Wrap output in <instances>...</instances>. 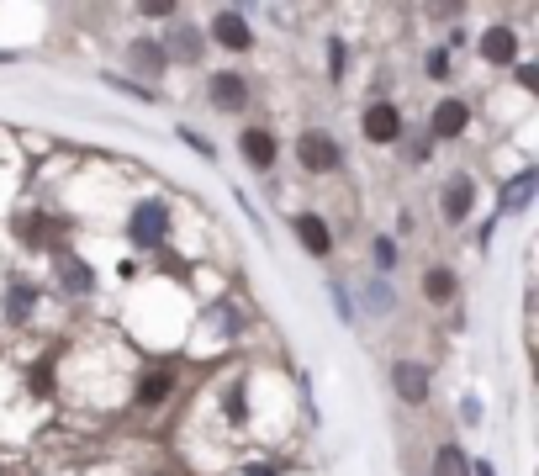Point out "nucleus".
I'll return each mask as SVG.
<instances>
[{"mask_svg": "<svg viewBox=\"0 0 539 476\" xmlns=\"http://www.w3.org/2000/svg\"><path fill=\"white\" fill-rule=\"evenodd\" d=\"M37 307V291L32 286H11V297H6V313H11V323H22L27 313Z\"/></svg>", "mask_w": 539, "mask_h": 476, "instance_id": "6ab92c4d", "label": "nucleus"}, {"mask_svg": "<svg viewBox=\"0 0 539 476\" xmlns=\"http://www.w3.org/2000/svg\"><path fill=\"white\" fill-rule=\"evenodd\" d=\"M434 476H471L466 450H460V445H444V450L434 455Z\"/></svg>", "mask_w": 539, "mask_h": 476, "instance_id": "a211bd4d", "label": "nucleus"}, {"mask_svg": "<svg viewBox=\"0 0 539 476\" xmlns=\"http://www.w3.org/2000/svg\"><path fill=\"white\" fill-rule=\"evenodd\" d=\"M481 59L487 64H518V32L513 27H487L481 32Z\"/></svg>", "mask_w": 539, "mask_h": 476, "instance_id": "0eeeda50", "label": "nucleus"}, {"mask_svg": "<svg viewBox=\"0 0 539 476\" xmlns=\"http://www.w3.org/2000/svg\"><path fill=\"white\" fill-rule=\"evenodd\" d=\"M127 64H133L138 75L159 80V75H164V64H170V59H164V43H154V38H138L133 48H127Z\"/></svg>", "mask_w": 539, "mask_h": 476, "instance_id": "9d476101", "label": "nucleus"}, {"mask_svg": "<svg viewBox=\"0 0 539 476\" xmlns=\"http://www.w3.org/2000/svg\"><path fill=\"white\" fill-rule=\"evenodd\" d=\"M170 387H175V371H170V365L148 371L143 387H138V408H154V402H164V397H170Z\"/></svg>", "mask_w": 539, "mask_h": 476, "instance_id": "4468645a", "label": "nucleus"}, {"mask_svg": "<svg viewBox=\"0 0 539 476\" xmlns=\"http://www.w3.org/2000/svg\"><path fill=\"white\" fill-rule=\"evenodd\" d=\"M170 53H175V59H185V64H196L201 59V32L196 27H175L170 32V48H164V59H170Z\"/></svg>", "mask_w": 539, "mask_h": 476, "instance_id": "2eb2a0df", "label": "nucleus"}, {"mask_svg": "<svg viewBox=\"0 0 539 476\" xmlns=\"http://www.w3.org/2000/svg\"><path fill=\"white\" fill-rule=\"evenodd\" d=\"M296 159H302V170H312V175H328V170H339V143H333L323 127H307L302 138H296Z\"/></svg>", "mask_w": 539, "mask_h": 476, "instance_id": "f03ea898", "label": "nucleus"}, {"mask_svg": "<svg viewBox=\"0 0 539 476\" xmlns=\"http://www.w3.org/2000/svg\"><path fill=\"white\" fill-rule=\"evenodd\" d=\"M328 291H333V307H339L344 318H355V307H349V291H344V286H328Z\"/></svg>", "mask_w": 539, "mask_h": 476, "instance_id": "a878e982", "label": "nucleus"}, {"mask_svg": "<svg viewBox=\"0 0 539 476\" xmlns=\"http://www.w3.org/2000/svg\"><path fill=\"white\" fill-rule=\"evenodd\" d=\"M212 38H217L222 48H233V53H244V48L254 43V38H249V22H244V11H233V6L212 16Z\"/></svg>", "mask_w": 539, "mask_h": 476, "instance_id": "423d86ee", "label": "nucleus"}, {"mask_svg": "<svg viewBox=\"0 0 539 476\" xmlns=\"http://www.w3.org/2000/svg\"><path fill=\"white\" fill-rule=\"evenodd\" d=\"M429 75H434V80H450V53H444V48L429 53Z\"/></svg>", "mask_w": 539, "mask_h": 476, "instance_id": "4be33fe9", "label": "nucleus"}, {"mask_svg": "<svg viewBox=\"0 0 539 476\" xmlns=\"http://www.w3.org/2000/svg\"><path fill=\"white\" fill-rule=\"evenodd\" d=\"M180 138H185V143H191V149H196L201 159H217V149H212V143H207V138H201V133H191V127H180Z\"/></svg>", "mask_w": 539, "mask_h": 476, "instance_id": "5701e85b", "label": "nucleus"}, {"mask_svg": "<svg viewBox=\"0 0 539 476\" xmlns=\"http://www.w3.org/2000/svg\"><path fill=\"white\" fill-rule=\"evenodd\" d=\"M423 297H429V302H450L455 297V270L434 265L429 276H423Z\"/></svg>", "mask_w": 539, "mask_h": 476, "instance_id": "f3484780", "label": "nucleus"}, {"mask_svg": "<svg viewBox=\"0 0 539 476\" xmlns=\"http://www.w3.org/2000/svg\"><path fill=\"white\" fill-rule=\"evenodd\" d=\"M460 413H466V424H481V402H476V397L460 402Z\"/></svg>", "mask_w": 539, "mask_h": 476, "instance_id": "bb28decb", "label": "nucleus"}, {"mask_svg": "<svg viewBox=\"0 0 539 476\" xmlns=\"http://www.w3.org/2000/svg\"><path fill=\"white\" fill-rule=\"evenodd\" d=\"M365 307H370V313H392V286H386V281H370L365 286Z\"/></svg>", "mask_w": 539, "mask_h": 476, "instance_id": "aec40b11", "label": "nucleus"}, {"mask_svg": "<svg viewBox=\"0 0 539 476\" xmlns=\"http://www.w3.org/2000/svg\"><path fill=\"white\" fill-rule=\"evenodd\" d=\"M518 85H524V90H539V64H518Z\"/></svg>", "mask_w": 539, "mask_h": 476, "instance_id": "393cba45", "label": "nucleus"}, {"mask_svg": "<svg viewBox=\"0 0 539 476\" xmlns=\"http://www.w3.org/2000/svg\"><path fill=\"white\" fill-rule=\"evenodd\" d=\"M127 233H133L138 249H159L164 238H170V207H164V201H138Z\"/></svg>", "mask_w": 539, "mask_h": 476, "instance_id": "f257e3e1", "label": "nucleus"}, {"mask_svg": "<svg viewBox=\"0 0 539 476\" xmlns=\"http://www.w3.org/2000/svg\"><path fill=\"white\" fill-rule=\"evenodd\" d=\"M376 265H381V270L397 265V244H392V238H376Z\"/></svg>", "mask_w": 539, "mask_h": 476, "instance_id": "b1692460", "label": "nucleus"}, {"mask_svg": "<svg viewBox=\"0 0 539 476\" xmlns=\"http://www.w3.org/2000/svg\"><path fill=\"white\" fill-rule=\"evenodd\" d=\"M534 191H539V170L529 164V170H518V175L508 180V186H503V212H529Z\"/></svg>", "mask_w": 539, "mask_h": 476, "instance_id": "1a4fd4ad", "label": "nucleus"}, {"mask_svg": "<svg viewBox=\"0 0 539 476\" xmlns=\"http://www.w3.org/2000/svg\"><path fill=\"white\" fill-rule=\"evenodd\" d=\"M444 217H450V223H466L471 217V201H476V180L471 175H450L444 180Z\"/></svg>", "mask_w": 539, "mask_h": 476, "instance_id": "39448f33", "label": "nucleus"}, {"mask_svg": "<svg viewBox=\"0 0 539 476\" xmlns=\"http://www.w3.org/2000/svg\"><path fill=\"white\" fill-rule=\"evenodd\" d=\"M59 276H64L69 291H90V286H96V276H90V265L80 260V254H59Z\"/></svg>", "mask_w": 539, "mask_h": 476, "instance_id": "dca6fc26", "label": "nucleus"}, {"mask_svg": "<svg viewBox=\"0 0 539 476\" xmlns=\"http://www.w3.org/2000/svg\"><path fill=\"white\" fill-rule=\"evenodd\" d=\"M238 149H244L259 170H270L275 164V138L265 133V127H244V138H238Z\"/></svg>", "mask_w": 539, "mask_h": 476, "instance_id": "ddd939ff", "label": "nucleus"}, {"mask_svg": "<svg viewBox=\"0 0 539 476\" xmlns=\"http://www.w3.org/2000/svg\"><path fill=\"white\" fill-rule=\"evenodd\" d=\"M212 106H217V112H244V106H249L244 75H212Z\"/></svg>", "mask_w": 539, "mask_h": 476, "instance_id": "6e6552de", "label": "nucleus"}, {"mask_svg": "<svg viewBox=\"0 0 539 476\" xmlns=\"http://www.w3.org/2000/svg\"><path fill=\"white\" fill-rule=\"evenodd\" d=\"M291 228H296V238H302L307 254H328V249H333V233H328V223H323L318 212H302Z\"/></svg>", "mask_w": 539, "mask_h": 476, "instance_id": "9b49d317", "label": "nucleus"}, {"mask_svg": "<svg viewBox=\"0 0 539 476\" xmlns=\"http://www.w3.org/2000/svg\"><path fill=\"white\" fill-rule=\"evenodd\" d=\"M392 387H397L402 402L423 408V402H429V371H423V365H413V360H397V365H392Z\"/></svg>", "mask_w": 539, "mask_h": 476, "instance_id": "20e7f679", "label": "nucleus"}, {"mask_svg": "<svg viewBox=\"0 0 539 476\" xmlns=\"http://www.w3.org/2000/svg\"><path fill=\"white\" fill-rule=\"evenodd\" d=\"M328 75L344 80V43L339 38H328Z\"/></svg>", "mask_w": 539, "mask_h": 476, "instance_id": "412c9836", "label": "nucleus"}, {"mask_svg": "<svg viewBox=\"0 0 539 476\" xmlns=\"http://www.w3.org/2000/svg\"><path fill=\"white\" fill-rule=\"evenodd\" d=\"M365 138L370 143H397L402 138V112H397V106L392 101H376V106H365Z\"/></svg>", "mask_w": 539, "mask_h": 476, "instance_id": "7ed1b4c3", "label": "nucleus"}, {"mask_svg": "<svg viewBox=\"0 0 539 476\" xmlns=\"http://www.w3.org/2000/svg\"><path fill=\"white\" fill-rule=\"evenodd\" d=\"M471 122V106L466 101H439L434 106V138H460Z\"/></svg>", "mask_w": 539, "mask_h": 476, "instance_id": "f8f14e48", "label": "nucleus"}]
</instances>
